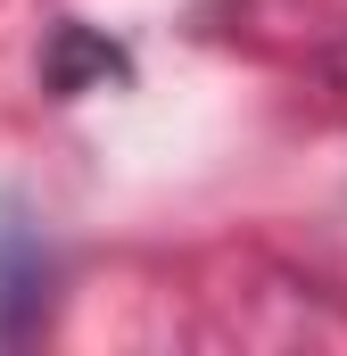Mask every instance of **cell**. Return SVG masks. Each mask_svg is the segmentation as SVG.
<instances>
[{
	"label": "cell",
	"instance_id": "cell-2",
	"mask_svg": "<svg viewBox=\"0 0 347 356\" xmlns=\"http://www.w3.org/2000/svg\"><path fill=\"white\" fill-rule=\"evenodd\" d=\"M83 75H124V50H108L99 33H83V25H58L50 83H58V91H83Z\"/></svg>",
	"mask_w": 347,
	"mask_h": 356
},
{
	"label": "cell",
	"instance_id": "cell-1",
	"mask_svg": "<svg viewBox=\"0 0 347 356\" xmlns=\"http://www.w3.org/2000/svg\"><path fill=\"white\" fill-rule=\"evenodd\" d=\"M42 307H50V249H42V232L8 207V216H0V340H25V332L42 323Z\"/></svg>",
	"mask_w": 347,
	"mask_h": 356
}]
</instances>
